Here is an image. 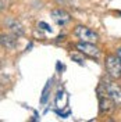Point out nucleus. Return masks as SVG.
Instances as JSON below:
<instances>
[{
    "instance_id": "7",
    "label": "nucleus",
    "mask_w": 121,
    "mask_h": 122,
    "mask_svg": "<svg viewBox=\"0 0 121 122\" xmlns=\"http://www.w3.org/2000/svg\"><path fill=\"white\" fill-rule=\"evenodd\" d=\"M4 25L7 26L8 29H10V32H11L13 35H15L17 38H18V36H21V35L24 33L22 25L18 22L15 18H7V20L4 21Z\"/></svg>"
},
{
    "instance_id": "5",
    "label": "nucleus",
    "mask_w": 121,
    "mask_h": 122,
    "mask_svg": "<svg viewBox=\"0 0 121 122\" xmlns=\"http://www.w3.org/2000/svg\"><path fill=\"white\" fill-rule=\"evenodd\" d=\"M77 50H79L82 54H86L92 58H99L100 57V50L93 43H88V42H81L77 45Z\"/></svg>"
},
{
    "instance_id": "6",
    "label": "nucleus",
    "mask_w": 121,
    "mask_h": 122,
    "mask_svg": "<svg viewBox=\"0 0 121 122\" xmlns=\"http://www.w3.org/2000/svg\"><path fill=\"white\" fill-rule=\"evenodd\" d=\"M50 17L53 18V21L57 25H60V26H64L66 24L70 22V20H71V17L68 14L67 11H64V10H61V8H57V10H53L52 13H50Z\"/></svg>"
},
{
    "instance_id": "13",
    "label": "nucleus",
    "mask_w": 121,
    "mask_h": 122,
    "mask_svg": "<svg viewBox=\"0 0 121 122\" xmlns=\"http://www.w3.org/2000/svg\"><path fill=\"white\" fill-rule=\"evenodd\" d=\"M120 14H121V11H120Z\"/></svg>"
},
{
    "instance_id": "4",
    "label": "nucleus",
    "mask_w": 121,
    "mask_h": 122,
    "mask_svg": "<svg viewBox=\"0 0 121 122\" xmlns=\"http://www.w3.org/2000/svg\"><path fill=\"white\" fill-rule=\"evenodd\" d=\"M74 35H75L81 42H88V43H95V42L98 40V38H99L96 32H93L92 29L86 28V26H82V25L75 26Z\"/></svg>"
},
{
    "instance_id": "8",
    "label": "nucleus",
    "mask_w": 121,
    "mask_h": 122,
    "mask_svg": "<svg viewBox=\"0 0 121 122\" xmlns=\"http://www.w3.org/2000/svg\"><path fill=\"white\" fill-rule=\"evenodd\" d=\"M1 45L6 49H14L17 46V36L15 35H1Z\"/></svg>"
},
{
    "instance_id": "9",
    "label": "nucleus",
    "mask_w": 121,
    "mask_h": 122,
    "mask_svg": "<svg viewBox=\"0 0 121 122\" xmlns=\"http://www.w3.org/2000/svg\"><path fill=\"white\" fill-rule=\"evenodd\" d=\"M52 85V81H49L47 82V85L45 86V89H43V94H42V99H40V103L43 104V103H46V100H47V96H49V86Z\"/></svg>"
},
{
    "instance_id": "3",
    "label": "nucleus",
    "mask_w": 121,
    "mask_h": 122,
    "mask_svg": "<svg viewBox=\"0 0 121 122\" xmlns=\"http://www.w3.org/2000/svg\"><path fill=\"white\" fill-rule=\"evenodd\" d=\"M103 86L106 89L109 97L113 100V103L116 104V107H121V87L117 83H114L113 81L106 79L103 82Z\"/></svg>"
},
{
    "instance_id": "1",
    "label": "nucleus",
    "mask_w": 121,
    "mask_h": 122,
    "mask_svg": "<svg viewBox=\"0 0 121 122\" xmlns=\"http://www.w3.org/2000/svg\"><path fill=\"white\" fill-rule=\"evenodd\" d=\"M98 96H99V104H100V112L102 114H111L114 111V108H117L116 104L113 103V100L109 97V94H107L103 83L99 86Z\"/></svg>"
},
{
    "instance_id": "2",
    "label": "nucleus",
    "mask_w": 121,
    "mask_h": 122,
    "mask_svg": "<svg viewBox=\"0 0 121 122\" xmlns=\"http://www.w3.org/2000/svg\"><path fill=\"white\" fill-rule=\"evenodd\" d=\"M106 71L111 79L121 78V60L117 56H107L106 58Z\"/></svg>"
},
{
    "instance_id": "12",
    "label": "nucleus",
    "mask_w": 121,
    "mask_h": 122,
    "mask_svg": "<svg viewBox=\"0 0 121 122\" xmlns=\"http://www.w3.org/2000/svg\"><path fill=\"white\" fill-rule=\"evenodd\" d=\"M61 97H63V92H59V93H57V97H56V100L59 101V100H60Z\"/></svg>"
},
{
    "instance_id": "10",
    "label": "nucleus",
    "mask_w": 121,
    "mask_h": 122,
    "mask_svg": "<svg viewBox=\"0 0 121 122\" xmlns=\"http://www.w3.org/2000/svg\"><path fill=\"white\" fill-rule=\"evenodd\" d=\"M39 26H42V28H43L45 30H49V32H52V28H50V26H49V25H47L46 22H42V21H40V22H39Z\"/></svg>"
},
{
    "instance_id": "11",
    "label": "nucleus",
    "mask_w": 121,
    "mask_h": 122,
    "mask_svg": "<svg viewBox=\"0 0 121 122\" xmlns=\"http://www.w3.org/2000/svg\"><path fill=\"white\" fill-rule=\"evenodd\" d=\"M116 56H117V57H118V58L121 60V47H118V49H117V51H116Z\"/></svg>"
}]
</instances>
